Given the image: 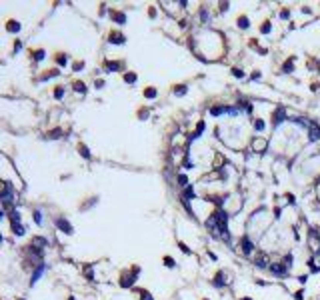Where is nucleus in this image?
<instances>
[{
	"mask_svg": "<svg viewBox=\"0 0 320 300\" xmlns=\"http://www.w3.org/2000/svg\"><path fill=\"white\" fill-rule=\"evenodd\" d=\"M14 234H18V236H22V234H24V228L20 226V224H16V222H14Z\"/></svg>",
	"mask_w": 320,
	"mask_h": 300,
	"instance_id": "13",
	"label": "nucleus"
},
{
	"mask_svg": "<svg viewBox=\"0 0 320 300\" xmlns=\"http://www.w3.org/2000/svg\"><path fill=\"white\" fill-rule=\"evenodd\" d=\"M252 148L256 150V152H262V150L266 148V140H254V142H252Z\"/></svg>",
	"mask_w": 320,
	"mask_h": 300,
	"instance_id": "4",
	"label": "nucleus"
},
{
	"mask_svg": "<svg viewBox=\"0 0 320 300\" xmlns=\"http://www.w3.org/2000/svg\"><path fill=\"white\" fill-rule=\"evenodd\" d=\"M54 96H56V98H62V96H64V90H62V88H58V90L54 92Z\"/></svg>",
	"mask_w": 320,
	"mask_h": 300,
	"instance_id": "23",
	"label": "nucleus"
},
{
	"mask_svg": "<svg viewBox=\"0 0 320 300\" xmlns=\"http://www.w3.org/2000/svg\"><path fill=\"white\" fill-rule=\"evenodd\" d=\"M284 266H286V268H290V266H292V256H290V254H288L286 258H284Z\"/></svg>",
	"mask_w": 320,
	"mask_h": 300,
	"instance_id": "17",
	"label": "nucleus"
},
{
	"mask_svg": "<svg viewBox=\"0 0 320 300\" xmlns=\"http://www.w3.org/2000/svg\"><path fill=\"white\" fill-rule=\"evenodd\" d=\"M270 270H272V274H276V276H284V274H286V266H284V264H272Z\"/></svg>",
	"mask_w": 320,
	"mask_h": 300,
	"instance_id": "1",
	"label": "nucleus"
},
{
	"mask_svg": "<svg viewBox=\"0 0 320 300\" xmlns=\"http://www.w3.org/2000/svg\"><path fill=\"white\" fill-rule=\"evenodd\" d=\"M290 70H292V64H288V62H286V64H284V72H290Z\"/></svg>",
	"mask_w": 320,
	"mask_h": 300,
	"instance_id": "31",
	"label": "nucleus"
},
{
	"mask_svg": "<svg viewBox=\"0 0 320 300\" xmlns=\"http://www.w3.org/2000/svg\"><path fill=\"white\" fill-rule=\"evenodd\" d=\"M242 252H244V254H250V252H252V242H250L246 236L242 238Z\"/></svg>",
	"mask_w": 320,
	"mask_h": 300,
	"instance_id": "3",
	"label": "nucleus"
},
{
	"mask_svg": "<svg viewBox=\"0 0 320 300\" xmlns=\"http://www.w3.org/2000/svg\"><path fill=\"white\" fill-rule=\"evenodd\" d=\"M178 180H180V184H182V186H186V176H184V174H180Z\"/></svg>",
	"mask_w": 320,
	"mask_h": 300,
	"instance_id": "25",
	"label": "nucleus"
},
{
	"mask_svg": "<svg viewBox=\"0 0 320 300\" xmlns=\"http://www.w3.org/2000/svg\"><path fill=\"white\" fill-rule=\"evenodd\" d=\"M42 58H44V50H36V52H34V60H38V62H40Z\"/></svg>",
	"mask_w": 320,
	"mask_h": 300,
	"instance_id": "14",
	"label": "nucleus"
},
{
	"mask_svg": "<svg viewBox=\"0 0 320 300\" xmlns=\"http://www.w3.org/2000/svg\"><path fill=\"white\" fill-rule=\"evenodd\" d=\"M186 198H194V190H192V188H188V190H186Z\"/></svg>",
	"mask_w": 320,
	"mask_h": 300,
	"instance_id": "27",
	"label": "nucleus"
},
{
	"mask_svg": "<svg viewBox=\"0 0 320 300\" xmlns=\"http://www.w3.org/2000/svg\"><path fill=\"white\" fill-rule=\"evenodd\" d=\"M42 270H44V266H40L38 270H36V272H34V276H32V282H36V278H38L40 274H42Z\"/></svg>",
	"mask_w": 320,
	"mask_h": 300,
	"instance_id": "18",
	"label": "nucleus"
},
{
	"mask_svg": "<svg viewBox=\"0 0 320 300\" xmlns=\"http://www.w3.org/2000/svg\"><path fill=\"white\" fill-rule=\"evenodd\" d=\"M110 42H114V44H122V42H124V36H122L120 32H112V34H110Z\"/></svg>",
	"mask_w": 320,
	"mask_h": 300,
	"instance_id": "5",
	"label": "nucleus"
},
{
	"mask_svg": "<svg viewBox=\"0 0 320 300\" xmlns=\"http://www.w3.org/2000/svg\"><path fill=\"white\" fill-rule=\"evenodd\" d=\"M144 96H146V98H154V96H156V90H154V88H148V90H144Z\"/></svg>",
	"mask_w": 320,
	"mask_h": 300,
	"instance_id": "12",
	"label": "nucleus"
},
{
	"mask_svg": "<svg viewBox=\"0 0 320 300\" xmlns=\"http://www.w3.org/2000/svg\"><path fill=\"white\" fill-rule=\"evenodd\" d=\"M232 74L236 76V78H242V76H244V72H242V70H238V68H234V70H232Z\"/></svg>",
	"mask_w": 320,
	"mask_h": 300,
	"instance_id": "21",
	"label": "nucleus"
},
{
	"mask_svg": "<svg viewBox=\"0 0 320 300\" xmlns=\"http://www.w3.org/2000/svg\"><path fill=\"white\" fill-rule=\"evenodd\" d=\"M142 300H152V298H150V294H148V292H142Z\"/></svg>",
	"mask_w": 320,
	"mask_h": 300,
	"instance_id": "32",
	"label": "nucleus"
},
{
	"mask_svg": "<svg viewBox=\"0 0 320 300\" xmlns=\"http://www.w3.org/2000/svg\"><path fill=\"white\" fill-rule=\"evenodd\" d=\"M114 18L118 20L120 24H122V22H124V20H126V18H124V14H116V16H114Z\"/></svg>",
	"mask_w": 320,
	"mask_h": 300,
	"instance_id": "26",
	"label": "nucleus"
},
{
	"mask_svg": "<svg viewBox=\"0 0 320 300\" xmlns=\"http://www.w3.org/2000/svg\"><path fill=\"white\" fill-rule=\"evenodd\" d=\"M244 300H250V298H244Z\"/></svg>",
	"mask_w": 320,
	"mask_h": 300,
	"instance_id": "34",
	"label": "nucleus"
},
{
	"mask_svg": "<svg viewBox=\"0 0 320 300\" xmlns=\"http://www.w3.org/2000/svg\"><path fill=\"white\" fill-rule=\"evenodd\" d=\"M108 68H110V70H118L120 64H118V62H108Z\"/></svg>",
	"mask_w": 320,
	"mask_h": 300,
	"instance_id": "20",
	"label": "nucleus"
},
{
	"mask_svg": "<svg viewBox=\"0 0 320 300\" xmlns=\"http://www.w3.org/2000/svg\"><path fill=\"white\" fill-rule=\"evenodd\" d=\"M48 244V240H44V238H34L32 240V246H46Z\"/></svg>",
	"mask_w": 320,
	"mask_h": 300,
	"instance_id": "9",
	"label": "nucleus"
},
{
	"mask_svg": "<svg viewBox=\"0 0 320 300\" xmlns=\"http://www.w3.org/2000/svg\"><path fill=\"white\" fill-rule=\"evenodd\" d=\"M68 60H66V56H58V64H66Z\"/></svg>",
	"mask_w": 320,
	"mask_h": 300,
	"instance_id": "29",
	"label": "nucleus"
},
{
	"mask_svg": "<svg viewBox=\"0 0 320 300\" xmlns=\"http://www.w3.org/2000/svg\"><path fill=\"white\" fill-rule=\"evenodd\" d=\"M80 150H82V156H84V158H90V152H88L84 146H80Z\"/></svg>",
	"mask_w": 320,
	"mask_h": 300,
	"instance_id": "24",
	"label": "nucleus"
},
{
	"mask_svg": "<svg viewBox=\"0 0 320 300\" xmlns=\"http://www.w3.org/2000/svg\"><path fill=\"white\" fill-rule=\"evenodd\" d=\"M164 262H166V266H170V268H172V266H174V262H172V258H168V256H166V258H164Z\"/></svg>",
	"mask_w": 320,
	"mask_h": 300,
	"instance_id": "28",
	"label": "nucleus"
},
{
	"mask_svg": "<svg viewBox=\"0 0 320 300\" xmlns=\"http://www.w3.org/2000/svg\"><path fill=\"white\" fill-rule=\"evenodd\" d=\"M318 138H320V130L312 124L310 126V140H318Z\"/></svg>",
	"mask_w": 320,
	"mask_h": 300,
	"instance_id": "7",
	"label": "nucleus"
},
{
	"mask_svg": "<svg viewBox=\"0 0 320 300\" xmlns=\"http://www.w3.org/2000/svg\"><path fill=\"white\" fill-rule=\"evenodd\" d=\"M84 66V64H82V62H76V64H74V70H80V68Z\"/></svg>",
	"mask_w": 320,
	"mask_h": 300,
	"instance_id": "33",
	"label": "nucleus"
},
{
	"mask_svg": "<svg viewBox=\"0 0 320 300\" xmlns=\"http://www.w3.org/2000/svg\"><path fill=\"white\" fill-rule=\"evenodd\" d=\"M256 264H258L260 268H266V266H268V258H266V254H258V258H256Z\"/></svg>",
	"mask_w": 320,
	"mask_h": 300,
	"instance_id": "6",
	"label": "nucleus"
},
{
	"mask_svg": "<svg viewBox=\"0 0 320 300\" xmlns=\"http://www.w3.org/2000/svg\"><path fill=\"white\" fill-rule=\"evenodd\" d=\"M254 128H256V130H264V122L256 120V122H254Z\"/></svg>",
	"mask_w": 320,
	"mask_h": 300,
	"instance_id": "19",
	"label": "nucleus"
},
{
	"mask_svg": "<svg viewBox=\"0 0 320 300\" xmlns=\"http://www.w3.org/2000/svg\"><path fill=\"white\" fill-rule=\"evenodd\" d=\"M282 116H284V110H278L276 112V122H282Z\"/></svg>",
	"mask_w": 320,
	"mask_h": 300,
	"instance_id": "22",
	"label": "nucleus"
},
{
	"mask_svg": "<svg viewBox=\"0 0 320 300\" xmlns=\"http://www.w3.org/2000/svg\"><path fill=\"white\" fill-rule=\"evenodd\" d=\"M124 80L132 84V82H136V76H134V74H124Z\"/></svg>",
	"mask_w": 320,
	"mask_h": 300,
	"instance_id": "16",
	"label": "nucleus"
},
{
	"mask_svg": "<svg viewBox=\"0 0 320 300\" xmlns=\"http://www.w3.org/2000/svg\"><path fill=\"white\" fill-rule=\"evenodd\" d=\"M74 90H76V92H80V94H84V92H86V86H84L82 82H76V84H74Z\"/></svg>",
	"mask_w": 320,
	"mask_h": 300,
	"instance_id": "10",
	"label": "nucleus"
},
{
	"mask_svg": "<svg viewBox=\"0 0 320 300\" xmlns=\"http://www.w3.org/2000/svg\"><path fill=\"white\" fill-rule=\"evenodd\" d=\"M238 26H240V28H248V18H246V16L238 18Z\"/></svg>",
	"mask_w": 320,
	"mask_h": 300,
	"instance_id": "11",
	"label": "nucleus"
},
{
	"mask_svg": "<svg viewBox=\"0 0 320 300\" xmlns=\"http://www.w3.org/2000/svg\"><path fill=\"white\" fill-rule=\"evenodd\" d=\"M34 220H36L38 224H40V222H42V218H40V212H34Z\"/></svg>",
	"mask_w": 320,
	"mask_h": 300,
	"instance_id": "30",
	"label": "nucleus"
},
{
	"mask_svg": "<svg viewBox=\"0 0 320 300\" xmlns=\"http://www.w3.org/2000/svg\"><path fill=\"white\" fill-rule=\"evenodd\" d=\"M18 30H20L18 22H8V32H18Z\"/></svg>",
	"mask_w": 320,
	"mask_h": 300,
	"instance_id": "8",
	"label": "nucleus"
},
{
	"mask_svg": "<svg viewBox=\"0 0 320 300\" xmlns=\"http://www.w3.org/2000/svg\"><path fill=\"white\" fill-rule=\"evenodd\" d=\"M56 224H58L60 230H66V234H72V226H70L64 218H58V220H56Z\"/></svg>",
	"mask_w": 320,
	"mask_h": 300,
	"instance_id": "2",
	"label": "nucleus"
},
{
	"mask_svg": "<svg viewBox=\"0 0 320 300\" xmlns=\"http://www.w3.org/2000/svg\"><path fill=\"white\" fill-rule=\"evenodd\" d=\"M174 94L176 96H182V94H186V86L182 84V86H178V90H174Z\"/></svg>",
	"mask_w": 320,
	"mask_h": 300,
	"instance_id": "15",
	"label": "nucleus"
}]
</instances>
